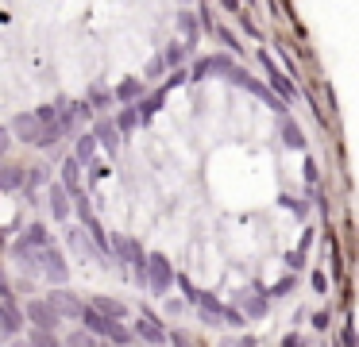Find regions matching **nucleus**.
<instances>
[{
  "instance_id": "24",
  "label": "nucleus",
  "mask_w": 359,
  "mask_h": 347,
  "mask_svg": "<svg viewBox=\"0 0 359 347\" xmlns=\"http://www.w3.org/2000/svg\"><path fill=\"white\" fill-rule=\"evenodd\" d=\"M182 58H186V46H182V43H170V46H166V54H163V66H178Z\"/></svg>"
},
{
  "instance_id": "5",
  "label": "nucleus",
  "mask_w": 359,
  "mask_h": 347,
  "mask_svg": "<svg viewBox=\"0 0 359 347\" xmlns=\"http://www.w3.org/2000/svg\"><path fill=\"white\" fill-rule=\"evenodd\" d=\"M266 308H271L266 290L263 285H248V290L240 293V308H236V313H240L243 320H259V316H266Z\"/></svg>"
},
{
  "instance_id": "17",
  "label": "nucleus",
  "mask_w": 359,
  "mask_h": 347,
  "mask_svg": "<svg viewBox=\"0 0 359 347\" xmlns=\"http://www.w3.org/2000/svg\"><path fill=\"white\" fill-rule=\"evenodd\" d=\"M89 308H93V313H101L104 320H116V324H120V316L128 313L124 301H112V297H93V305H89Z\"/></svg>"
},
{
  "instance_id": "42",
  "label": "nucleus",
  "mask_w": 359,
  "mask_h": 347,
  "mask_svg": "<svg viewBox=\"0 0 359 347\" xmlns=\"http://www.w3.org/2000/svg\"><path fill=\"white\" fill-rule=\"evenodd\" d=\"M302 347H309V343H302Z\"/></svg>"
},
{
  "instance_id": "8",
  "label": "nucleus",
  "mask_w": 359,
  "mask_h": 347,
  "mask_svg": "<svg viewBox=\"0 0 359 347\" xmlns=\"http://www.w3.org/2000/svg\"><path fill=\"white\" fill-rule=\"evenodd\" d=\"M20 328H24V313L16 308V301H0V343L12 339Z\"/></svg>"
},
{
  "instance_id": "11",
  "label": "nucleus",
  "mask_w": 359,
  "mask_h": 347,
  "mask_svg": "<svg viewBox=\"0 0 359 347\" xmlns=\"http://www.w3.org/2000/svg\"><path fill=\"white\" fill-rule=\"evenodd\" d=\"M209 74H232V58L228 54H217V58H201L189 74V81H205Z\"/></svg>"
},
{
  "instance_id": "32",
  "label": "nucleus",
  "mask_w": 359,
  "mask_h": 347,
  "mask_svg": "<svg viewBox=\"0 0 359 347\" xmlns=\"http://www.w3.org/2000/svg\"><path fill=\"white\" fill-rule=\"evenodd\" d=\"M340 339H344V347H355V328H351V324H344Z\"/></svg>"
},
{
  "instance_id": "36",
  "label": "nucleus",
  "mask_w": 359,
  "mask_h": 347,
  "mask_svg": "<svg viewBox=\"0 0 359 347\" xmlns=\"http://www.w3.org/2000/svg\"><path fill=\"white\" fill-rule=\"evenodd\" d=\"M313 290L325 293V290H328V278H325V274H313Z\"/></svg>"
},
{
  "instance_id": "14",
  "label": "nucleus",
  "mask_w": 359,
  "mask_h": 347,
  "mask_svg": "<svg viewBox=\"0 0 359 347\" xmlns=\"http://www.w3.org/2000/svg\"><path fill=\"white\" fill-rule=\"evenodd\" d=\"M20 243H27L32 251H43V247H55V243H50V228H47V224H39V220H35V224H27V231L20 236Z\"/></svg>"
},
{
  "instance_id": "26",
  "label": "nucleus",
  "mask_w": 359,
  "mask_h": 347,
  "mask_svg": "<svg viewBox=\"0 0 359 347\" xmlns=\"http://www.w3.org/2000/svg\"><path fill=\"white\" fill-rule=\"evenodd\" d=\"M109 100H112V93H109V89H101V85H93V93H89L86 104H89V108H93V104H97V108H104Z\"/></svg>"
},
{
  "instance_id": "13",
  "label": "nucleus",
  "mask_w": 359,
  "mask_h": 347,
  "mask_svg": "<svg viewBox=\"0 0 359 347\" xmlns=\"http://www.w3.org/2000/svg\"><path fill=\"white\" fill-rule=\"evenodd\" d=\"M66 189V197H86V193H81V166L74 158H66L62 162V182H58Z\"/></svg>"
},
{
  "instance_id": "35",
  "label": "nucleus",
  "mask_w": 359,
  "mask_h": 347,
  "mask_svg": "<svg viewBox=\"0 0 359 347\" xmlns=\"http://www.w3.org/2000/svg\"><path fill=\"white\" fill-rule=\"evenodd\" d=\"M174 85H186V74H182V69H174V74H170V81H166V89H174Z\"/></svg>"
},
{
  "instance_id": "33",
  "label": "nucleus",
  "mask_w": 359,
  "mask_h": 347,
  "mask_svg": "<svg viewBox=\"0 0 359 347\" xmlns=\"http://www.w3.org/2000/svg\"><path fill=\"white\" fill-rule=\"evenodd\" d=\"M8 147H12V135H8V128H0V158L8 154Z\"/></svg>"
},
{
  "instance_id": "10",
  "label": "nucleus",
  "mask_w": 359,
  "mask_h": 347,
  "mask_svg": "<svg viewBox=\"0 0 359 347\" xmlns=\"http://www.w3.org/2000/svg\"><path fill=\"white\" fill-rule=\"evenodd\" d=\"M109 254H116L120 262H132V266H135V262L143 259L140 243H135L132 236H112V239H109Z\"/></svg>"
},
{
  "instance_id": "16",
  "label": "nucleus",
  "mask_w": 359,
  "mask_h": 347,
  "mask_svg": "<svg viewBox=\"0 0 359 347\" xmlns=\"http://www.w3.org/2000/svg\"><path fill=\"white\" fill-rule=\"evenodd\" d=\"M163 100H166V93H151V97H143L140 104L132 108V116H135V123H151V116L163 108Z\"/></svg>"
},
{
  "instance_id": "15",
  "label": "nucleus",
  "mask_w": 359,
  "mask_h": 347,
  "mask_svg": "<svg viewBox=\"0 0 359 347\" xmlns=\"http://www.w3.org/2000/svg\"><path fill=\"white\" fill-rule=\"evenodd\" d=\"M78 320L86 324V332H89V336H109V332H112V324H116V320H104L101 313H93L89 305L81 308V316H78Z\"/></svg>"
},
{
  "instance_id": "28",
  "label": "nucleus",
  "mask_w": 359,
  "mask_h": 347,
  "mask_svg": "<svg viewBox=\"0 0 359 347\" xmlns=\"http://www.w3.org/2000/svg\"><path fill=\"white\" fill-rule=\"evenodd\" d=\"M109 339H112V343H120V347H124V343H132V332H128V328H124V324H112V332H109Z\"/></svg>"
},
{
  "instance_id": "30",
  "label": "nucleus",
  "mask_w": 359,
  "mask_h": 347,
  "mask_svg": "<svg viewBox=\"0 0 359 347\" xmlns=\"http://www.w3.org/2000/svg\"><path fill=\"white\" fill-rule=\"evenodd\" d=\"M178 20H182V31H186V39L194 43V39H197V23H194V15H189V12H182Z\"/></svg>"
},
{
  "instance_id": "18",
  "label": "nucleus",
  "mask_w": 359,
  "mask_h": 347,
  "mask_svg": "<svg viewBox=\"0 0 359 347\" xmlns=\"http://www.w3.org/2000/svg\"><path fill=\"white\" fill-rule=\"evenodd\" d=\"M50 216H55V220H66V216H70V197H66V189L62 185H50Z\"/></svg>"
},
{
  "instance_id": "25",
  "label": "nucleus",
  "mask_w": 359,
  "mask_h": 347,
  "mask_svg": "<svg viewBox=\"0 0 359 347\" xmlns=\"http://www.w3.org/2000/svg\"><path fill=\"white\" fill-rule=\"evenodd\" d=\"M58 139H62V128L55 123V128H43V131H39V143H35V147H55Z\"/></svg>"
},
{
  "instance_id": "20",
  "label": "nucleus",
  "mask_w": 359,
  "mask_h": 347,
  "mask_svg": "<svg viewBox=\"0 0 359 347\" xmlns=\"http://www.w3.org/2000/svg\"><path fill=\"white\" fill-rule=\"evenodd\" d=\"M0 189H24V170L20 166H0Z\"/></svg>"
},
{
  "instance_id": "27",
  "label": "nucleus",
  "mask_w": 359,
  "mask_h": 347,
  "mask_svg": "<svg viewBox=\"0 0 359 347\" xmlns=\"http://www.w3.org/2000/svg\"><path fill=\"white\" fill-rule=\"evenodd\" d=\"M62 347H97V343H93V336H89V332H74Z\"/></svg>"
},
{
  "instance_id": "9",
  "label": "nucleus",
  "mask_w": 359,
  "mask_h": 347,
  "mask_svg": "<svg viewBox=\"0 0 359 347\" xmlns=\"http://www.w3.org/2000/svg\"><path fill=\"white\" fill-rule=\"evenodd\" d=\"M39 131H43V128H39V120H35L32 112H20L16 120H12L8 135H16L20 143H32V147H35V143H39Z\"/></svg>"
},
{
  "instance_id": "3",
  "label": "nucleus",
  "mask_w": 359,
  "mask_h": 347,
  "mask_svg": "<svg viewBox=\"0 0 359 347\" xmlns=\"http://www.w3.org/2000/svg\"><path fill=\"white\" fill-rule=\"evenodd\" d=\"M259 62H263V69H266V81H271V85H266V89H271V93H274V97H278V100H282V104H290V100H294V97H297V89H294V81H290V77H286V74H282V69H278V66H274V58H271V54H266V50H259Z\"/></svg>"
},
{
  "instance_id": "22",
  "label": "nucleus",
  "mask_w": 359,
  "mask_h": 347,
  "mask_svg": "<svg viewBox=\"0 0 359 347\" xmlns=\"http://www.w3.org/2000/svg\"><path fill=\"white\" fill-rule=\"evenodd\" d=\"M66 243H70L78 254H93V243L86 239V231H81V228H70V231H66Z\"/></svg>"
},
{
  "instance_id": "34",
  "label": "nucleus",
  "mask_w": 359,
  "mask_h": 347,
  "mask_svg": "<svg viewBox=\"0 0 359 347\" xmlns=\"http://www.w3.org/2000/svg\"><path fill=\"white\" fill-rule=\"evenodd\" d=\"M0 301H12V290H8V278H4V270H0Z\"/></svg>"
},
{
  "instance_id": "39",
  "label": "nucleus",
  "mask_w": 359,
  "mask_h": 347,
  "mask_svg": "<svg viewBox=\"0 0 359 347\" xmlns=\"http://www.w3.org/2000/svg\"><path fill=\"white\" fill-rule=\"evenodd\" d=\"M174 347H189V339H182V336H174Z\"/></svg>"
},
{
  "instance_id": "12",
  "label": "nucleus",
  "mask_w": 359,
  "mask_h": 347,
  "mask_svg": "<svg viewBox=\"0 0 359 347\" xmlns=\"http://www.w3.org/2000/svg\"><path fill=\"white\" fill-rule=\"evenodd\" d=\"M89 135H93V143H97V147H104L109 154H116V151H120V131L112 128V120H97V128L89 131Z\"/></svg>"
},
{
  "instance_id": "37",
  "label": "nucleus",
  "mask_w": 359,
  "mask_h": 347,
  "mask_svg": "<svg viewBox=\"0 0 359 347\" xmlns=\"http://www.w3.org/2000/svg\"><path fill=\"white\" fill-rule=\"evenodd\" d=\"M313 328L325 332V328H328V313H313Z\"/></svg>"
},
{
  "instance_id": "4",
  "label": "nucleus",
  "mask_w": 359,
  "mask_h": 347,
  "mask_svg": "<svg viewBox=\"0 0 359 347\" xmlns=\"http://www.w3.org/2000/svg\"><path fill=\"white\" fill-rule=\"evenodd\" d=\"M43 301L50 305V313H55L58 320H78L81 308H86V305H81V297H78V293H70V290H50V297H43Z\"/></svg>"
},
{
  "instance_id": "21",
  "label": "nucleus",
  "mask_w": 359,
  "mask_h": 347,
  "mask_svg": "<svg viewBox=\"0 0 359 347\" xmlns=\"http://www.w3.org/2000/svg\"><path fill=\"white\" fill-rule=\"evenodd\" d=\"M282 139H286V147H294V151L305 147V135H302V128H297L294 120H282Z\"/></svg>"
},
{
  "instance_id": "29",
  "label": "nucleus",
  "mask_w": 359,
  "mask_h": 347,
  "mask_svg": "<svg viewBox=\"0 0 359 347\" xmlns=\"http://www.w3.org/2000/svg\"><path fill=\"white\" fill-rule=\"evenodd\" d=\"M112 128H116L120 135H124V131H132V128H135V116H132V108H128V112H120V116H116V123H112Z\"/></svg>"
},
{
  "instance_id": "2",
  "label": "nucleus",
  "mask_w": 359,
  "mask_h": 347,
  "mask_svg": "<svg viewBox=\"0 0 359 347\" xmlns=\"http://www.w3.org/2000/svg\"><path fill=\"white\" fill-rule=\"evenodd\" d=\"M147 285H151V293L155 297H163L166 290L174 285V266H170V259L166 254H147Z\"/></svg>"
},
{
  "instance_id": "31",
  "label": "nucleus",
  "mask_w": 359,
  "mask_h": 347,
  "mask_svg": "<svg viewBox=\"0 0 359 347\" xmlns=\"http://www.w3.org/2000/svg\"><path fill=\"white\" fill-rule=\"evenodd\" d=\"M282 205L290 208V212H297V216H305V200H294V197H282Z\"/></svg>"
},
{
  "instance_id": "41",
  "label": "nucleus",
  "mask_w": 359,
  "mask_h": 347,
  "mask_svg": "<svg viewBox=\"0 0 359 347\" xmlns=\"http://www.w3.org/2000/svg\"><path fill=\"white\" fill-rule=\"evenodd\" d=\"M8 347H27V339H16V343H8Z\"/></svg>"
},
{
  "instance_id": "1",
  "label": "nucleus",
  "mask_w": 359,
  "mask_h": 347,
  "mask_svg": "<svg viewBox=\"0 0 359 347\" xmlns=\"http://www.w3.org/2000/svg\"><path fill=\"white\" fill-rule=\"evenodd\" d=\"M35 270L39 274H47L50 282L62 290L66 285V278H70V266H66V254L58 251V247H43V251H35Z\"/></svg>"
},
{
  "instance_id": "19",
  "label": "nucleus",
  "mask_w": 359,
  "mask_h": 347,
  "mask_svg": "<svg viewBox=\"0 0 359 347\" xmlns=\"http://www.w3.org/2000/svg\"><path fill=\"white\" fill-rule=\"evenodd\" d=\"M116 97H120V100H143V97H147V85L135 81V77H128V81L116 85Z\"/></svg>"
},
{
  "instance_id": "6",
  "label": "nucleus",
  "mask_w": 359,
  "mask_h": 347,
  "mask_svg": "<svg viewBox=\"0 0 359 347\" xmlns=\"http://www.w3.org/2000/svg\"><path fill=\"white\" fill-rule=\"evenodd\" d=\"M24 320H32V324H35V328H39V332H55L58 324H62V320H58L55 313H50V305H47V301H43V297L27 301V308H24Z\"/></svg>"
},
{
  "instance_id": "7",
  "label": "nucleus",
  "mask_w": 359,
  "mask_h": 347,
  "mask_svg": "<svg viewBox=\"0 0 359 347\" xmlns=\"http://www.w3.org/2000/svg\"><path fill=\"white\" fill-rule=\"evenodd\" d=\"M135 336L147 339V343H155V347H163L166 339H170V336L163 332V324H158V316L151 313V308H143V313H140V320H135Z\"/></svg>"
},
{
  "instance_id": "38",
  "label": "nucleus",
  "mask_w": 359,
  "mask_h": 347,
  "mask_svg": "<svg viewBox=\"0 0 359 347\" xmlns=\"http://www.w3.org/2000/svg\"><path fill=\"white\" fill-rule=\"evenodd\" d=\"M282 347H302V339H297V336H294V332H290V336H286V339H282Z\"/></svg>"
},
{
  "instance_id": "40",
  "label": "nucleus",
  "mask_w": 359,
  "mask_h": 347,
  "mask_svg": "<svg viewBox=\"0 0 359 347\" xmlns=\"http://www.w3.org/2000/svg\"><path fill=\"white\" fill-rule=\"evenodd\" d=\"M240 347H255V339H251V336H243V339H240Z\"/></svg>"
},
{
  "instance_id": "23",
  "label": "nucleus",
  "mask_w": 359,
  "mask_h": 347,
  "mask_svg": "<svg viewBox=\"0 0 359 347\" xmlns=\"http://www.w3.org/2000/svg\"><path fill=\"white\" fill-rule=\"evenodd\" d=\"M27 347H62V339H58L55 332H39V328H32V339H27Z\"/></svg>"
}]
</instances>
